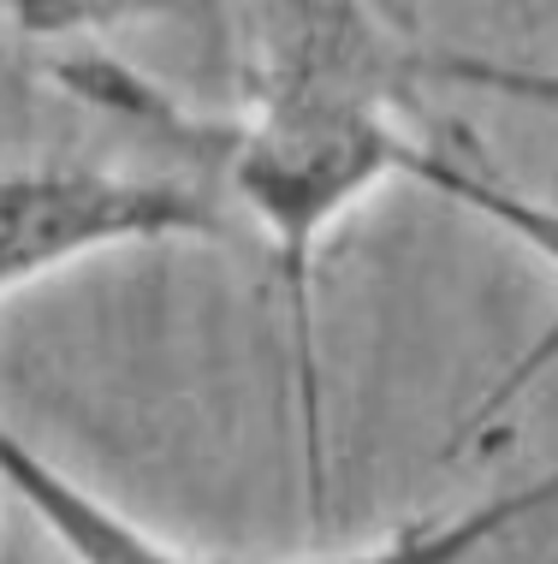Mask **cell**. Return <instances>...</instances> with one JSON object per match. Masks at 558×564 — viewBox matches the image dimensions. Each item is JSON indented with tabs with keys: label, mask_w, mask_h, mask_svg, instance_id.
<instances>
[{
	"label": "cell",
	"mask_w": 558,
	"mask_h": 564,
	"mask_svg": "<svg viewBox=\"0 0 558 564\" xmlns=\"http://www.w3.org/2000/svg\"><path fill=\"white\" fill-rule=\"evenodd\" d=\"M398 54L363 0H297V24L274 48L255 108L226 137V178L274 243L280 285L292 297L304 429L321 469V392H315V256L321 238L369 203L386 178H404L411 131L392 119Z\"/></svg>",
	"instance_id": "obj_1"
},
{
	"label": "cell",
	"mask_w": 558,
	"mask_h": 564,
	"mask_svg": "<svg viewBox=\"0 0 558 564\" xmlns=\"http://www.w3.org/2000/svg\"><path fill=\"white\" fill-rule=\"evenodd\" d=\"M226 215L190 178L101 166H0V297L125 243L220 238Z\"/></svg>",
	"instance_id": "obj_2"
},
{
	"label": "cell",
	"mask_w": 558,
	"mask_h": 564,
	"mask_svg": "<svg viewBox=\"0 0 558 564\" xmlns=\"http://www.w3.org/2000/svg\"><path fill=\"white\" fill-rule=\"evenodd\" d=\"M0 487L42 523L59 553L72 564H196L185 553H173L167 541H155L143 523H131L119 506H108L101 494H89L78 476H66L59 464H48L24 434H12L0 422Z\"/></svg>",
	"instance_id": "obj_3"
},
{
	"label": "cell",
	"mask_w": 558,
	"mask_h": 564,
	"mask_svg": "<svg viewBox=\"0 0 558 564\" xmlns=\"http://www.w3.org/2000/svg\"><path fill=\"white\" fill-rule=\"evenodd\" d=\"M547 506H558V469L535 476L529 487L475 499L463 511L416 517V523L392 529L386 541L351 546V553H321V558H285V564H475L493 541H505L511 529H523ZM203 564H244V558H203Z\"/></svg>",
	"instance_id": "obj_4"
},
{
	"label": "cell",
	"mask_w": 558,
	"mask_h": 564,
	"mask_svg": "<svg viewBox=\"0 0 558 564\" xmlns=\"http://www.w3.org/2000/svg\"><path fill=\"white\" fill-rule=\"evenodd\" d=\"M404 178L428 185L434 196L470 208L475 220L500 226L511 243H523L529 256H540L552 273H558V196H529L523 185L500 178L488 161L463 155V149H446V143H411V161H404Z\"/></svg>",
	"instance_id": "obj_5"
},
{
	"label": "cell",
	"mask_w": 558,
	"mask_h": 564,
	"mask_svg": "<svg viewBox=\"0 0 558 564\" xmlns=\"http://www.w3.org/2000/svg\"><path fill=\"white\" fill-rule=\"evenodd\" d=\"M416 72H428V78H440V84L488 89V96H500V101L547 113V126H552V185H558V72L500 66V59H475V54H428V59H416Z\"/></svg>",
	"instance_id": "obj_6"
},
{
	"label": "cell",
	"mask_w": 558,
	"mask_h": 564,
	"mask_svg": "<svg viewBox=\"0 0 558 564\" xmlns=\"http://www.w3.org/2000/svg\"><path fill=\"white\" fill-rule=\"evenodd\" d=\"M178 0H19V19L36 36H66L84 24H113V19H138V12H167Z\"/></svg>",
	"instance_id": "obj_7"
}]
</instances>
